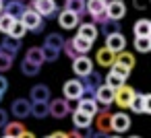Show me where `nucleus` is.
Wrapping results in <instances>:
<instances>
[{
    "instance_id": "f257e3e1",
    "label": "nucleus",
    "mask_w": 151,
    "mask_h": 138,
    "mask_svg": "<svg viewBox=\"0 0 151 138\" xmlns=\"http://www.w3.org/2000/svg\"><path fill=\"white\" fill-rule=\"evenodd\" d=\"M19 21H21L23 27H25L27 31H31V33H42V31H44V19H42L33 9H25V13L21 15Z\"/></svg>"
},
{
    "instance_id": "f03ea898",
    "label": "nucleus",
    "mask_w": 151,
    "mask_h": 138,
    "mask_svg": "<svg viewBox=\"0 0 151 138\" xmlns=\"http://www.w3.org/2000/svg\"><path fill=\"white\" fill-rule=\"evenodd\" d=\"M132 99H134V89H132V87H128V85H122L120 89H116V91H114V103H116L120 109L130 107Z\"/></svg>"
},
{
    "instance_id": "7ed1b4c3",
    "label": "nucleus",
    "mask_w": 151,
    "mask_h": 138,
    "mask_svg": "<svg viewBox=\"0 0 151 138\" xmlns=\"http://www.w3.org/2000/svg\"><path fill=\"white\" fill-rule=\"evenodd\" d=\"M29 9H33L42 19H44V17H54V15L58 13L56 0H33Z\"/></svg>"
},
{
    "instance_id": "20e7f679",
    "label": "nucleus",
    "mask_w": 151,
    "mask_h": 138,
    "mask_svg": "<svg viewBox=\"0 0 151 138\" xmlns=\"http://www.w3.org/2000/svg\"><path fill=\"white\" fill-rule=\"evenodd\" d=\"M62 95H64V101H79L83 97V87H81V80L73 78V80H66L62 85Z\"/></svg>"
},
{
    "instance_id": "39448f33",
    "label": "nucleus",
    "mask_w": 151,
    "mask_h": 138,
    "mask_svg": "<svg viewBox=\"0 0 151 138\" xmlns=\"http://www.w3.org/2000/svg\"><path fill=\"white\" fill-rule=\"evenodd\" d=\"M106 15L110 21H120L126 17V4L124 0H110L106 4Z\"/></svg>"
},
{
    "instance_id": "423d86ee",
    "label": "nucleus",
    "mask_w": 151,
    "mask_h": 138,
    "mask_svg": "<svg viewBox=\"0 0 151 138\" xmlns=\"http://www.w3.org/2000/svg\"><path fill=\"white\" fill-rule=\"evenodd\" d=\"M130 109L134 113H151V95H147V93H134Z\"/></svg>"
},
{
    "instance_id": "0eeeda50",
    "label": "nucleus",
    "mask_w": 151,
    "mask_h": 138,
    "mask_svg": "<svg viewBox=\"0 0 151 138\" xmlns=\"http://www.w3.org/2000/svg\"><path fill=\"white\" fill-rule=\"evenodd\" d=\"M110 128H112V132H116V134L126 132V130L130 128V117H128V113H124V111L112 113V117H110Z\"/></svg>"
},
{
    "instance_id": "6e6552de",
    "label": "nucleus",
    "mask_w": 151,
    "mask_h": 138,
    "mask_svg": "<svg viewBox=\"0 0 151 138\" xmlns=\"http://www.w3.org/2000/svg\"><path fill=\"white\" fill-rule=\"evenodd\" d=\"M9 113H13L17 120H25V117L31 115V103H29L27 99H15V101L11 103Z\"/></svg>"
},
{
    "instance_id": "1a4fd4ad",
    "label": "nucleus",
    "mask_w": 151,
    "mask_h": 138,
    "mask_svg": "<svg viewBox=\"0 0 151 138\" xmlns=\"http://www.w3.org/2000/svg\"><path fill=\"white\" fill-rule=\"evenodd\" d=\"M48 111H50L52 117L62 120V117L68 115L70 107H68V101H64V99H52V101H48Z\"/></svg>"
},
{
    "instance_id": "9d476101",
    "label": "nucleus",
    "mask_w": 151,
    "mask_h": 138,
    "mask_svg": "<svg viewBox=\"0 0 151 138\" xmlns=\"http://www.w3.org/2000/svg\"><path fill=\"white\" fill-rule=\"evenodd\" d=\"M73 72L77 74V76H87V74H91L93 72V60H89L87 56H79V58H75L73 60Z\"/></svg>"
},
{
    "instance_id": "9b49d317",
    "label": "nucleus",
    "mask_w": 151,
    "mask_h": 138,
    "mask_svg": "<svg viewBox=\"0 0 151 138\" xmlns=\"http://www.w3.org/2000/svg\"><path fill=\"white\" fill-rule=\"evenodd\" d=\"M93 101H95L97 105L108 107V105L114 103V91H112L110 87H106V85H99V87L95 89V93H93Z\"/></svg>"
},
{
    "instance_id": "f8f14e48",
    "label": "nucleus",
    "mask_w": 151,
    "mask_h": 138,
    "mask_svg": "<svg viewBox=\"0 0 151 138\" xmlns=\"http://www.w3.org/2000/svg\"><path fill=\"white\" fill-rule=\"evenodd\" d=\"M106 48L110 52H114V54H120L126 48V37L120 31L118 33H112V35H106Z\"/></svg>"
},
{
    "instance_id": "ddd939ff",
    "label": "nucleus",
    "mask_w": 151,
    "mask_h": 138,
    "mask_svg": "<svg viewBox=\"0 0 151 138\" xmlns=\"http://www.w3.org/2000/svg\"><path fill=\"white\" fill-rule=\"evenodd\" d=\"M95 115H97V117H95V128H97V132H99V134H108V132H112V128H110V117H112L110 109L104 107V109L97 111Z\"/></svg>"
},
{
    "instance_id": "4468645a",
    "label": "nucleus",
    "mask_w": 151,
    "mask_h": 138,
    "mask_svg": "<svg viewBox=\"0 0 151 138\" xmlns=\"http://www.w3.org/2000/svg\"><path fill=\"white\" fill-rule=\"evenodd\" d=\"M29 95H31L29 103H48L50 101V89L46 85H33Z\"/></svg>"
},
{
    "instance_id": "2eb2a0df",
    "label": "nucleus",
    "mask_w": 151,
    "mask_h": 138,
    "mask_svg": "<svg viewBox=\"0 0 151 138\" xmlns=\"http://www.w3.org/2000/svg\"><path fill=\"white\" fill-rule=\"evenodd\" d=\"M25 4L21 2V0H9V2L4 4V13L11 17V19H15V21H19L21 19V15L25 13Z\"/></svg>"
},
{
    "instance_id": "dca6fc26",
    "label": "nucleus",
    "mask_w": 151,
    "mask_h": 138,
    "mask_svg": "<svg viewBox=\"0 0 151 138\" xmlns=\"http://www.w3.org/2000/svg\"><path fill=\"white\" fill-rule=\"evenodd\" d=\"M58 25L62 29H75V27H79V15L62 11V13H58Z\"/></svg>"
},
{
    "instance_id": "f3484780",
    "label": "nucleus",
    "mask_w": 151,
    "mask_h": 138,
    "mask_svg": "<svg viewBox=\"0 0 151 138\" xmlns=\"http://www.w3.org/2000/svg\"><path fill=\"white\" fill-rule=\"evenodd\" d=\"M95 62H97L101 68H110V66L116 62V54L110 52L108 48H99L97 54H95Z\"/></svg>"
},
{
    "instance_id": "a211bd4d",
    "label": "nucleus",
    "mask_w": 151,
    "mask_h": 138,
    "mask_svg": "<svg viewBox=\"0 0 151 138\" xmlns=\"http://www.w3.org/2000/svg\"><path fill=\"white\" fill-rule=\"evenodd\" d=\"M19 50H21V39H13L9 35L2 39V43H0V52H4V54H9L13 58L19 54Z\"/></svg>"
},
{
    "instance_id": "6ab92c4d",
    "label": "nucleus",
    "mask_w": 151,
    "mask_h": 138,
    "mask_svg": "<svg viewBox=\"0 0 151 138\" xmlns=\"http://www.w3.org/2000/svg\"><path fill=\"white\" fill-rule=\"evenodd\" d=\"M97 33H99V31H97V27H95L93 23H85V21H83V23L79 25V33H77V35L93 43V41L97 39Z\"/></svg>"
},
{
    "instance_id": "aec40b11",
    "label": "nucleus",
    "mask_w": 151,
    "mask_h": 138,
    "mask_svg": "<svg viewBox=\"0 0 151 138\" xmlns=\"http://www.w3.org/2000/svg\"><path fill=\"white\" fill-rule=\"evenodd\" d=\"M77 111H81V113L93 117V115L99 111V105H97L93 99H85V97H81V99H79V105H77Z\"/></svg>"
},
{
    "instance_id": "412c9836",
    "label": "nucleus",
    "mask_w": 151,
    "mask_h": 138,
    "mask_svg": "<svg viewBox=\"0 0 151 138\" xmlns=\"http://www.w3.org/2000/svg\"><path fill=\"white\" fill-rule=\"evenodd\" d=\"M134 37H151V21L149 19H139L132 25Z\"/></svg>"
},
{
    "instance_id": "4be33fe9",
    "label": "nucleus",
    "mask_w": 151,
    "mask_h": 138,
    "mask_svg": "<svg viewBox=\"0 0 151 138\" xmlns=\"http://www.w3.org/2000/svg\"><path fill=\"white\" fill-rule=\"evenodd\" d=\"M25 60L31 62V64H35V66H40V68H42V64L46 62V60H44V52H42V48H35V46L29 48V50L25 52Z\"/></svg>"
},
{
    "instance_id": "5701e85b",
    "label": "nucleus",
    "mask_w": 151,
    "mask_h": 138,
    "mask_svg": "<svg viewBox=\"0 0 151 138\" xmlns=\"http://www.w3.org/2000/svg\"><path fill=\"white\" fill-rule=\"evenodd\" d=\"M91 122H93V117H89V115H85V113H81V111L75 109V113H73V126H75V130L91 128Z\"/></svg>"
},
{
    "instance_id": "b1692460",
    "label": "nucleus",
    "mask_w": 151,
    "mask_h": 138,
    "mask_svg": "<svg viewBox=\"0 0 151 138\" xmlns=\"http://www.w3.org/2000/svg\"><path fill=\"white\" fill-rule=\"evenodd\" d=\"M114 64H118V66H122L126 70H132L134 68V56L130 52H120V54H116V62Z\"/></svg>"
},
{
    "instance_id": "393cba45",
    "label": "nucleus",
    "mask_w": 151,
    "mask_h": 138,
    "mask_svg": "<svg viewBox=\"0 0 151 138\" xmlns=\"http://www.w3.org/2000/svg\"><path fill=\"white\" fill-rule=\"evenodd\" d=\"M106 4H108V2H104V0H87V2H85V9H87L89 17H95V15H99V13H106Z\"/></svg>"
},
{
    "instance_id": "a878e982",
    "label": "nucleus",
    "mask_w": 151,
    "mask_h": 138,
    "mask_svg": "<svg viewBox=\"0 0 151 138\" xmlns=\"http://www.w3.org/2000/svg\"><path fill=\"white\" fill-rule=\"evenodd\" d=\"M64 37L60 35V33H50L48 37H46V41H44V46H48V48H52V50H56V52H62V46H64Z\"/></svg>"
},
{
    "instance_id": "bb28decb",
    "label": "nucleus",
    "mask_w": 151,
    "mask_h": 138,
    "mask_svg": "<svg viewBox=\"0 0 151 138\" xmlns=\"http://www.w3.org/2000/svg\"><path fill=\"white\" fill-rule=\"evenodd\" d=\"M25 132V126L17 120V122H9L4 126V136H11V138H19L21 134Z\"/></svg>"
},
{
    "instance_id": "cd10ccee",
    "label": "nucleus",
    "mask_w": 151,
    "mask_h": 138,
    "mask_svg": "<svg viewBox=\"0 0 151 138\" xmlns=\"http://www.w3.org/2000/svg\"><path fill=\"white\" fill-rule=\"evenodd\" d=\"M70 43H73V48L79 52V56H87V52L91 50V41H87V39L79 37V35H75V37L70 39Z\"/></svg>"
},
{
    "instance_id": "c85d7f7f",
    "label": "nucleus",
    "mask_w": 151,
    "mask_h": 138,
    "mask_svg": "<svg viewBox=\"0 0 151 138\" xmlns=\"http://www.w3.org/2000/svg\"><path fill=\"white\" fill-rule=\"evenodd\" d=\"M64 11L75 13V15L85 13V0H64Z\"/></svg>"
},
{
    "instance_id": "c756f323",
    "label": "nucleus",
    "mask_w": 151,
    "mask_h": 138,
    "mask_svg": "<svg viewBox=\"0 0 151 138\" xmlns=\"http://www.w3.org/2000/svg\"><path fill=\"white\" fill-rule=\"evenodd\" d=\"M104 78H106V83H104V85H106V87H110L112 91H116V89H120L122 85H126V80H124V78H120V76H118V74H114V72H108Z\"/></svg>"
},
{
    "instance_id": "7c9ffc66",
    "label": "nucleus",
    "mask_w": 151,
    "mask_h": 138,
    "mask_svg": "<svg viewBox=\"0 0 151 138\" xmlns=\"http://www.w3.org/2000/svg\"><path fill=\"white\" fill-rule=\"evenodd\" d=\"M31 115L37 117V120H44L50 115L48 111V103H31Z\"/></svg>"
},
{
    "instance_id": "2f4dec72",
    "label": "nucleus",
    "mask_w": 151,
    "mask_h": 138,
    "mask_svg": "<svg viewBox=\"0 0 151 138\" xmlns=\"http://www.w3.org/2000/svg\"><path fill=\"white\" fill-rule=\"evenodd\" d=\"M134 50L139 54L151 52V37H134Z\"/></svg>"
},
{
    "instance_id": "473e14b6",
    "label": "nucleus",
    "mask_w": 151,
    "mask_h": 138,
    "mask_svg": "<svg viewBox=\"0 0 151 138\" xmlns=\"http://www.w3.org/2000/svg\"><path fill=\"white\" fill-rule=\"evenodd\" d=\"M25 33H27V29L23 27V23H21V21H15L13 27H11V31H9V37H13V39H23Z\"/></svg>"
},
{
    "instance_id": "72a5a7b5",
    "label": "nucleus",
    "mask_w": 151,
    "mask_h": 138,
    "mask_svg": "<svg viewBox=\"0 0 151 138\" xmlns=\"http://www.w3.org/2000/svg\"><path fill=\"white\" fill-rule=\"evenodd\" d=\"M40 66H35V64H31V62H27V60H23L21 62V72L25 74V76H35V74H40Z\"/></svg>"
},
{
    "instance_id": "f704fd0d",
    "label": "nucleus",
    "mask_w": 151,
    "mask_h": 138,
    "mask_svg": "<svg viewBox=\"0 0 151 138\" xmlns=\"http://www.w3.org/2000/svg\"><path fill=\"white\" fill-rule=\"evenodd\" d=\"M13 23H15V19H11L6 13H0V33H6V35H9Z\"/></svg>"
},
{
    "instance_id": "c9c22d12",
    "label": "nucleus",
    "mask_w": 151,
    "mask_h": 138,
    "mask_svg": "<svg viewBox=\"0 0 151 138\" xmlns=\"http://www.w3.org/2000/svg\"><path fill=\"white\" fill-rule=\"evenodd\" d=\"M11 68H13V56L0 52V74H2V72H9Z\"/></svg>"
},
{
    "instance_id": "e433bc0d",
    "label": "nucleus",
    "mask_w": 151,
    "mask_h": 138,
    "mask_svg": "<svg viewBox=\"0 0 151 138\" xmlns=\"http://www.w3.org/2000/svg\"><path fill=\"white\" fill-rule=\"evenodd\" d=\"M118 29H120V25H118V21H106L104 25H101V31L106 33V35H112V33H118Z\"/></svg>"
},
{
    "instance_id": "4c0bfd02",
    "label": "nucleus",
    "mask_w": 151,
    "mask_h": 138,
    "mask_svg": "<svg viewBox=\"0 0 151 138\" xmlns=\"http://www.w3.org/2000/svg\"><path fill=\"white\" fill-rule=\"evenodd\" d=\"M42 52H44V60H46V62H56L58 56H60V52H56V50H52V48H48V46H44Z\"/></svg>"
},
{
    "instance_id": "58836bf2",
    "label": "nucleus",
    "mask_w": 151,
    "mask_h": 138,
    "mask_svg": "<svg viewBox=\"0 0 151 138\" xmlns=\"http://www.w3.org/2000/svg\"><path fill=\"white\" fill-rule=\"evenodd\" d=\"M110 72H114V74H118L120 78H128V74H130V70H126V68H122V66H118V64H112L110 66Z\"/></svg>"
},
{
    "instance_id": "ea45409f",
    "label": "nucleus",
    "mask_w": 151,
    "mask_h": 138,
    "mask_svg": "<svg viewBox=\"0 0 151 138\" xmlns=\"http://www.w3.org/2000/svg\"><path fill=\"white\" fill-rule=\"evenodd\" d=\"M6 124H9V111L0 107V128H4Z\"/></svg>"
},
{
    "instance_id": "a19ab883",
    "label": "nucleus",
    "mask_w": 151,
    "mask_h": 138,
    "mask_svg": "<svg viewBox=\"0 0 151 138\" xmlns=\"http://www.w3.org/2000/svg\"><path fill=\"white\" fill-rule=\"evenodd\" d=\"M6 91H9V78H4L0 74V95H4Z\"/></svg>"
},
{
    "instance_id": "79ce46f5",
    "label": "nucleus",
    "mask_w": 151,
    "mask_h": 138,
    "mask_svg": "<svg viewBox=\"0 0 151 138\" xmlns=\"http://www.w3.org/2000/svg\"><path fill=\"white\" fill-rule=\"evenodd\" d=\"M147 4H149V0H132V6L139 9V11H145Z\"/></svg>"
},
{
    "instance_id": "37998d69",
    "label": "nucleus",
    "mask_w": 151,
    "mask_h": 138,
    "mask_svg": "<svg viewBox=\"0 0 151 138\" xmlns=\"http://www.w3.org/2000/svg\"><path fill=\"white\" fill-rule=\"evenodd\" d=\"M66 138H81L79 130H73V132H66Z\"/></svg>"
},
{
    "instance_id": "c03bdc74",
    "label": "nucleus",
    "mask_w": 151,
    "mask_h": 138,
    "mask_svg": "<svg viewBox=\"0 0 151 138\" xmlns=\"http://www.w3.org/2000/svg\"><path fill=\"white\" fill-rule=\"evenodd\" d=\"M19 138H35V134H33V132H29V130H25V132H23Z\"/></svg>"
},
{
    "instance_id": "a18cd8bd",
    "label": "nucleus",
    "mask_w": 151,
    "mask_h": 138,
    "mask_svg": "<svg viewBox=\"0 0 151 138\" xmlns=\"http://www.w3.org/2000/svg\"><path fill=\"white\" fill-rule=\"evenodd\" d=\"M52 138H66V132H54V134H50Z\"/></svg>"
},
{
    "instance_id": "49530a36",
    "label": "nucleus",
    "mask_w": 151,
    "mask_h": 138,
    "mask_svg": "<svg viewBox=\"0 0 151 138\" xmlns=\"http://www.w3.org/2000/svg\"><path fill=\"white\" fill-rule=\"evenodd\" d=\"M93 138H108V136H106V134H99V132H95V134H93Z\"/></svg>"
},
{
    "instance_id": "de8ad7c7",
    "label": "nucleus",
    "mask_w": 151,
    "mask_h": 138,
    "mask_svg": "<svg viewBox=\"0 0 151 138\" xmlns=\"http://www.w3.org/2000/svg\"><path fill=\"white\" fill-rule=\"evenodd\" d=\"M2 9H4V2H0V13H2Z\"/></svg>"
},
{
    "instance_id": "09e8293b",
    "label": "nucleus",
    "mask_w": 151,
    "mask_h": 138,
    "mask_svg": "<svg viewBox=\"0 0 151 138\" xmlns=\"http://www.w3.org/2000/svg\"><path fill=\"white\" fill-rule=\"evenodd\" d=\"M108 138H120V134H116V136H108Z\"/></svg>"
},
{
    "instance_id": "8fccbe9b",
    "label": "nucleus",
    "mask_w": 151,
    "mask_h": 138,
    "mask_svg": "<svg viewBox=\"0 0 151 138\" xmlns=\"http://www.w3.org/2000/svg\"><path fill=\"white\" fill-rule=\"evenodd\" d=\"M130 138H141V136H130Z\"/></svg>"
},
{
    "instance_id": "3c124183",
    "label": "nucleus",
    "mask_w": 151,
    "mask_h": 138,
    "mask_svg": "<svg viewBox=\"0 0 151 138\" xmlns=\"http://www.w3.org/2000/svg\"><path fill=\"white\" fill-rule=\"evenodd\" d=\"M2 97H4V95H0V101H2Z\"/></svg>"
},
{
    "instance_id": "603ef678",
    "label": "nucleus",
    "mask_w": 151,
    "mask_h": 138,
    "mask_svg": "<svg viewBox=\"0 0 151 138\" xmlns=\"http://www.w3.org/2000/svg\"><path fill=\"white\" fill-rule=\"evenodd\" d=\"M44 138H52V136H44Z\"/></svg>"
},
{
    "instance_id": "864d4df0",
    "label": "nucleus",
    "mask_w": 151,
    "mask_h": 138,
    "mask_svg": "<svg viewBox=\"0 0 151 138\" xmlns=\"http://www.w3.org/2000/svg\"><path fill=\"white\" fill-rule=\"evenodd\" d=\"M2 138H11V136H2Z\"/></svg>"
},
{
    "instance_id": "5fc2aeb1",
    "label": "nucleus",
    "mask_w": 151,
    "mask_h": 138,
    "mask_svg": "<svg viewBox=\"0 0 151 138\" xmlns=\"http://www.w3.org/2000/svg\"><path fill=\"white\" fill-rule=\"evenodd\" d=\"M108 2H110V0H108Z\"/></svg>"
}]
</instances>
